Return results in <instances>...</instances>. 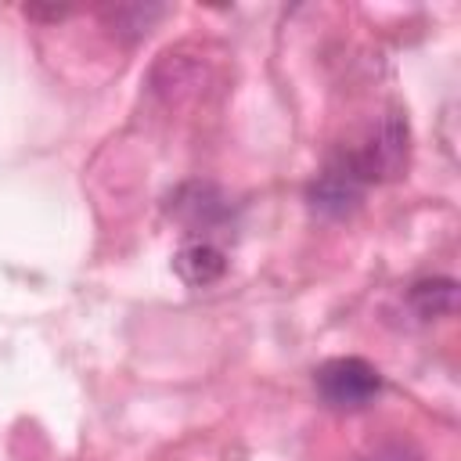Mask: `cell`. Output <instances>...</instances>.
I'll return each mask as SVG.
<instances>
[{"label": "cell", "instance_id": "1", "mask_svg": "<svg viewBox=\"0 0 461 461\" xmlns=\"http://www.w3.org/2000/svg\"><path fill=\"white\" fill-rule=\"evenodd\" d=\"M313 385L331 411H364L382 393V371L364 357H331L313 371Z\"/></svg>", "mask_w": 461, "mask_h": 461}, {"label": "cell", "instance_id": "2", "mask_svg": "<svg viewBox=\"0 0 461 461\" xmlns=\"http://www.w3.org/2000/svg\"><path fill=\"white\" fill-rule=\"evenodd\" d=\"M407 151H411V130H407V119L393 108V112H385L378 119V126L367 137V144H360L357 151H349V158L360 169V176L367 184H375V180L400 176L403 166H407Z\"/></svg>", "mask_w": 461, "mask_h": 461}, {"label": "cell", "instance_id": "3", "mask_svg": "<svg viewBox=\"0 0 461 461\" xmlns=\"http://www.w3.org/2000/svg\"><path fill=\"white\" fill-rule=\"evenodd\" d=\"M364 187H367V180L360 176V169L353 166V158H349V151H346V155H335V158L313 176L306 198H310V205H313L317 212H324V216H346V212H353V209L360 205Z\"/></svg>", "mask_w": 461, "mask_h": 461}, {"label": "cell", "instance_id": "4", "mask_svg": "<svg viewBox=\"0 0 461 461\" xmlns=\"http://www.w3.org/2000/svg\"><path fill=\"white\" fill-rule=\"evenodd\" d=\"M173 212H176V220H180L184 227H191V230H209V227H216V223L227 220L230 205H227V198H223L212 184H187V187L176 191Z\"/></svg>", "mask_w": 461, "mask_h": 461}, {"label": "cell", "instance_id": "5", "mask_svg": "<svg viewBox=\"0 0 461 461\" xmlns=\"http://www.w3.org/2000/svg\"><path fill=\"white\" fill-rule=\"evenodd\" d=\"M173 270H176V277L184 285L205 288V285H212V281H220L227 274V256H223V249L216 241L194 238V241L180 245V252L173 256Z\"/></svg>", "mask_w": 461, "mask_h": 461}, {"label": "cell", "instance_id": "6", "mask_svg": "<svg viewBox=\"0 0 461 461\" xmlns=\"http://www.w3.org/2000/svg\"><path fill=\"white\" fill-rule=\"evenodd\" d=\"M407 303H411V310L421 321L450 317L457 310V281L454 277H425V281H414L411 292H407Z\"/></svg>", "mask_w": 461, "mask_h": 461}, {"label": "cell", "instance_id": "7", "mask_svg": "<svg viewBox=\"0 0 461 461\" xmlns=\"http://www.w3.org/2000/svg\"><path fill=\"white\" fill-rule=\"evenodd\" d=\"M364 461H421L414 450H407L403 443H389V447H378L371 457H364Z\"/></svg>", "mask_w": 461, "mask_h": 461}, {"label": "cell", "instance_id": "8", "mask_svg": "<svg viewBox=\"0 0 461 461\" xmlns=\"http://www.w3.org/2000/svg\"><path fill=\"white\" fill-rule=\"evenodd\" d=\"M25 14H29V18H65L68 7H47V11H43V7H25Z\"/></svg>", "mask_w": 461, "mask_h": 461}]
</instances>
